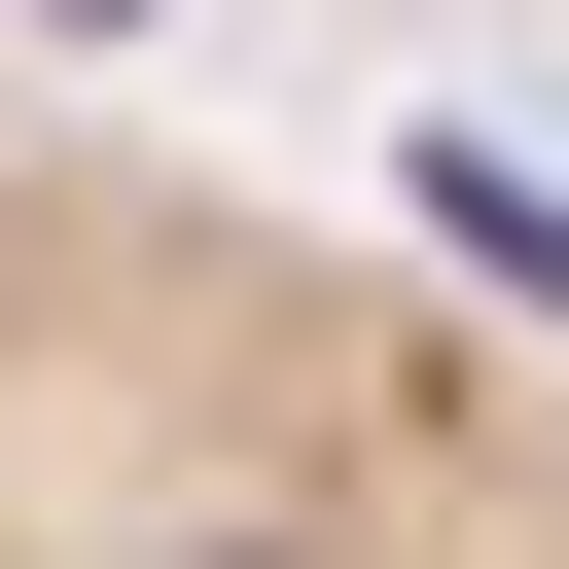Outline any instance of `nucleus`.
Returning a JSON list of instances; mask_svg holds the SVG:
<instances>
[{"label": "nucleus", "instance_id": "1", "mask_svg": "<svg viewBox=\"0 0 569 569\" xmlns=\"http://www.w3.org/2000/svg\"><path fill=\"white\" fill-rule=\"evenodd\" d=\"M0 569H569V498L391 391V320H320L249 213L0 142Z\"/></svg>", "mask_w": 569, "mask_h": 569}, {"label": "nucleus", "instance_id": "2", "mask_svg": "<svg viewBox=\"0 0 569 569\" xmlns=\"http://www.w3.org/2000/svg\"><path fill=\"white\" fill-rule=\"evenodd\" d=\"M427 249H462L498 320H569V178H462V142H427Z\"/></svg>", "mask_w": 569, "mask_h": 569}]
</instances>
